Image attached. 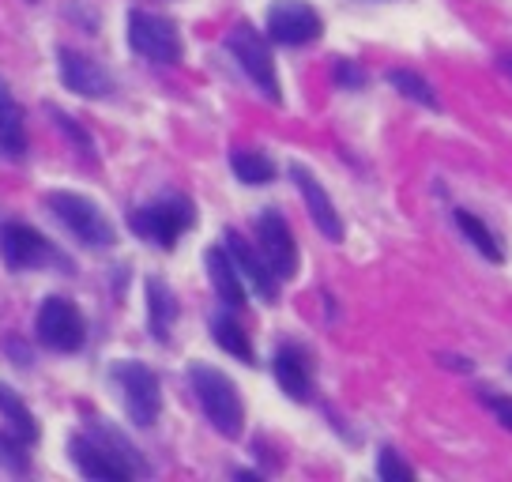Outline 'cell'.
I'll return each instance as SVG.
<instances>
[{"label":"cell","instance_id":"15","mask_svg":"<svg viewBox=\"0 0 512 482\" xmlns=\"http://www.w3.org/2000/svg\"><path fill=\"white\" fill-rule=\"evenodd\" d=\"M272 373L290 400L305 403L313 396V358H309V351L298 347V343H283V347L275 351Z\"/></svg>","mask_w":512,"mask_h":482},{"label":"cell","instance_id":"27","mask_svg":"<svg viewBox=\"0 0 512 482\" xmlns=\"http://www.w3.org/2000/svg\"><path fill=\"white\" fill-rule=\"evenodd\" d=\"M336 80L343 83V87H358V83H366V76H362L351 61H336Z\"/></svg>","mask_w":512,"mask_h":482},{"label":"cell","instance_id":"7","mask_svg":"<svg viewBox=\"0 0 512 482\" xmlns=\"http://www.w3.org/2000/svg\"><path fill=\"white\" fill-rule=\"evenodd\" d=\"M128 46L151 65L181 61V34H177L174 19L155 16V12H140V8L128 12Z\"/></svg>","mask_w":512,"mask_h":482},{"label":"cell","instance_id":"23","mask_svg":"<svg viewBox=\"0 0 512 482\" xmlns=\"http://www.w3.org/2000/svg\"><path fill=\"white\" fill-rule=\"evenodd\" d=\"M388 83L400 91V95H407L411 102H418V106H430V110H437L441 102H437V95H433V87L418 72H411V68H392L388 72Z\"/></svg>","mask_w":512,"mask_h":482},{"label":"cell","instance_id":"20","mask_svg":"<svg viewBox=\"0 0 512 482\" xmlns=\"http://www.w3.org/2000/svg\"><path fill=\"white\" fill-rule=\"evenodd\" d=\"M211 339H215L226 354H234L238 362H253V343H249V332H245L230 313H215V317H211Z\"/></svg>","mask_w":512,"mask_h":482},{"label":"cell","instance_id":"24","mask_svg":"<svg viewBox=\"0 0 512 482\" xmlns=\"http://www.w3.org/2000/svg\"><path fill=\"white\" fill-rule=\"evenodd\" d=\"M377 475L384 482H415V467L403 464L396 449H381V456H377Z\"/></svg>","mask_w":512,"mask_h":482},{"label":"cell","instance_id":"3","mask_svg":"<svg viewBox=\"0 0 512 482\" xmlns=\"http://www.w3.org/2000/svg\"><path fill=\"white\" fill-rule=\"evenodd\" d=\"M196 223V208H192L189 196H159L144 208H136L128 215L132 234H140L144 241L159 245V249H174L177 238Z\"/></svg>","mask_w":512,"mask_h":482},{"label":"cell","instance_id":"2","mask_svg":"<svg viewBox=\"0 0 512 482\" xmlns=\"http://www.w3.org/2000/svg\"><path fill=\"white\" fill-rule=\"evenodd\" d=\"M46 208L53 211V219H57L76 241H83L87 249H110L113 241H117L110 219H106L102 208H98L95 200H87V196L53 189V193H46Z\"/></svg>","mask_w":512,"mask_h":482},{"label":"cell","instance_id":"5","mask_svg":"<svg viewBox=\"0 0 512 482\" xmlns=\"http://www.w3.org/2000/svg\"><path fill=\"white\" fill-rule=\"evenodd\" d=\"M226 49H230V57L238 61V68L256 83V91L268 98V102H283L279 95V72H275V57L268 42H264V34L256 31L253 23H238L234 31L226 34Z\"/></svg>","mask_w":512,"mask_h":482},{"label":"cell","instance_id":"11","mask_svg":"<svg viewBox=\"0 0 512 482\" xmlns=\"http://www.w3.org/2000/svg\"><path fill=\"white\" fill-rule=\"evenodd\" d=\"M0 260L12 272H27V268H42L49 260H57V253H53V245L34 226L4 223L0 226Z\"/></svg>","mask_w":512,"mask_h":482},{"label":"cell","instance_id":"21","mask_svg":"<svg viewBox=\"0 0 512 482\" xmlns=\"http://www.w3.org/2000/svg\"><path fill=\"white\" fill-rule=\"evenodd\" d=\"M230 170L238 174L241 185H268L275 177V162L264 151L238 147V151H230Z\"/></svg>","mask_w":512,"mask_h":482},{"label":"cell","instance_id":"16","mask_svg":"<svg viewBox=\"0 0 512 482\" xmlns=\"http://www.w3.org/2000/svg\"><path fill=\"white\" fill-rule=\"evenodd\" d=\"M204 264H208L211 287H215V294H219V302H223V306H230V309L245 306V279H241L234 257L226 253V245H223V249H208Z\"/></svg>","mask_w":512,"mask_h":482},{"label":"cell","instance_id":"25","mask_svg":"<svg viewBox=\"0 0 512 482\" xmlns=\"http://www.w3.org/2000/svg\"><path fill=\"white\" fill-rule=\"evenodd\" d=\"M482 403L494 411V418L505 426V430H512V396H501V392H482Z\"/></svg>","mask_w":512,"mask_h":482},{"label":"cell","instance_id":"8","mask_svg":"<svg viewBox=\"0 0 512 482\" xmlns=\"http://www.w3.org/2000/svg\"><path fill=\"white\" fill-rule=\"evenodd\" d=\"M324 34V19L305 0H275L268 8V38L279 46H309Z\"/></svg>","mask_w":512,"mask_h":482},{"label":"cell","instance_id":"18","mask_svg":"<svg viewBox=\"0 0 512 482\" xmlns=\"http://www.w3.org/2000/svg\"><path fill=\"white\" fill-rule=\"evenodd\" d=\"M174 321H177V298L174 290L162 283L159 275H151L147 279V324H151V336L166 343L170 332H174Z\"/></svg>","mask_w":512,"mask_h":482},{"label":"cell","instance_id":"4","mask_svg":"<svg viewBox=\"0 0 512 482\" xmlns=\"http://www.w3.org/2000/svg\"><path fill=\"white\" fill-rule=\"evenodd\" d=\"M113 385L121 392V403H125L128 418L136 422V426H155L159 422V411H162V385L155 370L144 366V362H136V358H121V362H113Z\"/></svg>","mask_w":512,"mask_h":482},{"label":"cell","instance_id":"9","mask_svg":"<svg viewBox=\"0 0 512 482\" xmlns=\"http://www.w3.org/2000/svg\"><path fill=\"white\" fill-rule=\"evenodd\" d=\"M68 452H72V464L80 471L83 479H95V482H128L140 467L128 460L125 452H113L110 445H102L95 437H72L68 441Z\"/></svg>","mask_w":512,"mask_h":482},{"label":"cell","instance_id":"22","mask_svg":"<svg viewBox=\"0 0 512 482\" xmlns=\"http://www.w3.org/2000/svg\"><path fill=\"white\" fill-rule=\"evenodd\" d=\"M456 226L464 230L467 241H471V245H475V249H479V253L486 260H494V264H501V260H505V253H501L497 238L490 234V230H486V226L479 223V219H475V215H471V211H460V208H456Z\"/></svg>","mask_w":512,"mask_h":482},{"label":"cell","instance_id":"26","mask_svg":"<svg viewBox=\"0 0 512 482\" xmlns=\"http://www.w3.org/2000/svg\"><path fill=\"white\" fill-rule=\"evenodd\" d=\"M53 117H57V125H61V129L68 132V136H72V140H76V144L83 147V155L91 159V155H95V144H91V136H87V132H83L80 125H72V117H64V113H57V110H53Z\"/></svg>","mask_w":512,"mask_h":482},{"label":"cell","instance_id":"6","mask_svg":"<svg viewBox=\"0 0 512 482\" xmlns=\"http://www.w3.org/2000/svg\"><path fill=\"white\" fill-rule=\"evenodd\" d=\"M34 332L38 343L57 354H76L87 343V321L76 302H68L61 294L42 298V306L34 313Z\"/></svg>","mask_w":512,"mask_h":482},{"label":"cell","instance_id":"17","mask_svg":"<svg viewBox=\"0 0 512 482\" xmlns=\"http://www.w3.org/2000/svg\"><path fill=\"white\" fill-rule=\"evenodd\" d=\"M0 151L8 159H23L27 151V129H23V106H19L8 83L0 80Z\"/></svg>","mask_w":512,"mask_h":482},{"label":"cell","instance_id":"14","mask_svg":"<svg viewBox=\"0 0 512 482\" xmlns=\"http://www.w3.org/2000/svg\"><path fill=\"white\" fill-rule=\"evenodd\" d=\"M290 177H294V185H298V193H302V200H305V211H309V219L317 223L320 234H324L328 241L343 238V219H339V211H336V204H332L328 189L305 170L302 162L290 166Z\"/></svg>","mask_w":512,"mask_h":482},{"label":"cell","instance_id":"19","mask_svg":"<svg viewBox=\"0 0 512 482\" xmlns=\"http://www.w3.org/2000/svg\"><path fill=\"white\" fill-rule=\"evenodd\" d=\"M0 415H4V422L12 426V434H16L23 445H34V441H38V434H42V430H38V418H34V411L19 400L8 385H0Z\"/></svg>","mask_w":512,"mask_h":482},{"label":"cell","instance_id":"12","mask_svg":"<svg viewBox=\"0 0 512 482\" xmlns=\"http://www.w3.org/2000/svg\"><path fill=\"white\" fill-rule=\"evenodd\" d=\"M57 68H61V83L80 98H110L113 80L110 72L91 61L87 53H76V49L61 46L57 49Z\"/></svg>","mask_w":512,"mask_h":482},{"label":"cell","instance_id":"10","mask_svg":"<svg viewBox=\"0 0 512 482\" xmlns=\"http://www.w3.org/2000/svg\"><path fill=\"white\" fill-rule=\"evenodd\" d=\"M256 249L264 253V260L272 264V272L279 279H294L298 275V241L290 234L287 219L275 208L260 211V219H256Z\"/></svg>","mask_w":512,"mask_h":482},{"label":"cell","instance_id":"13","mask_svg":"<svg viewBox=\"0 0 512 482\" xmlns=\"http://www.w3.org/2000/svg\"><path fill=\"white\" fill-rule=\"evenodd\" d=\"M223 241H226V253H230L234 264H238L241 279H245V283H249L264 302H275V298H279V275L272 272V264L264 260V253L253 249L249 241L241 238L238 230H226Z\"/></svg>","mask_w":512,"mask_h":482},{"label":"cell","instance_id":"1","mask_svg":"<svg viewBox=\"0 0 512 482\" xmlns=\"http://www.w3.org/2000/svg\"><path fill=\"white\" fill-rule=\"evenodd\" d=\"M189 385H192V392H196V403H200V411L208 415L211 426L223 437H230V441L241 437V430H245V403H241L238 385H234L223 370L208 366V362H192Z\"/></svg>","mask_w":512,"mask_h":482},{"label":"cell","instance_id":"28","mask_svg":"<svg viewBox=\"0 0 512 482\" xmlns=\"http://www.w3.org/2000/svg\"><path fill=\"white\" fill-rule=\"evenodd\" d=\"M501 68H505V72L512 76V57H501Z\"/></svg>","mask_w":512,"mask_h":482}]
</instances>
